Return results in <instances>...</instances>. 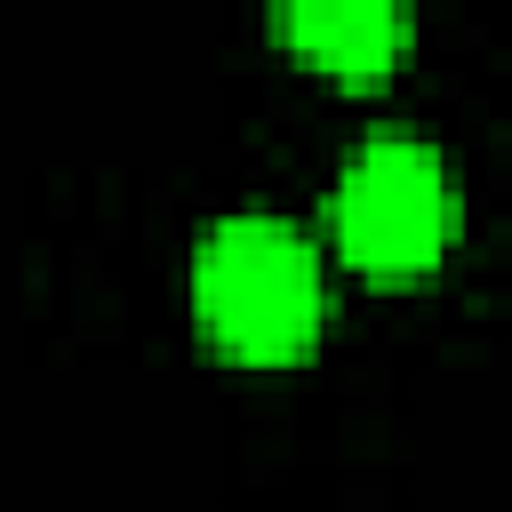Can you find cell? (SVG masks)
I'll list each match as a JSON object with an SVG mask.
<instances>
[{"label": "cell", "instance_id": "2", "mask_svg": "<svg viewBox=\"0 0 512 512\" xmlns=\"http://www.w3.org/2000/svg\"><path fill=\"white\" fill-rule=\"evenodd\" d=\"M336 216V248L376 272V280H416L448 256L456 240V176L440 160V144L408 136V128H376L352 144V160L336 168L328 192Z\"/></svg>", "mask_w": 512, "mask_h": 512}, {"label": "cell", "instance_id": "1", "mask_svg": "<svg viewBox=\"0 0 512 512\" xmlns=\"http://www.w3.org/2000/svg\"><path fill=\"white\" fill-rule=\"evenodd\" d=\"M192 312H200L208 344L248 360V368L304 360L320 320H328L320 248L288 216L240 208V216L208 224V240L192 256Z\"/></svg>", "mask_w": 512, "mask_h": 512}, {"label": "cell", "instance_id": "3", "mask_svg": "<svg viewBox=\"0 0 512 512\" xmlns=\"http://www.w3.org/2000/svg\"><path fill=\"white\" fill-rule=\"evenodd\" d=\"M272 32L320 64V72H344V80H384L408 40H416V16L400 0H288L272 8Z\"/></svg>", "mask_w": 512, "mask_h": 512}]
</instances>
